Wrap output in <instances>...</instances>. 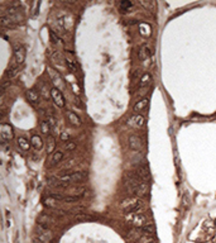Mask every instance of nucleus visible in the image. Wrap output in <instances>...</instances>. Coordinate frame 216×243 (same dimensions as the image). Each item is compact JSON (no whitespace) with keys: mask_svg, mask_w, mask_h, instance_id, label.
<instances>
[{"mask_svg":"<svg viewBox=\"0 0 216 243\" xmlns=\"http://www.w3.org/2000/svg\"><path fill=\"white\" fill-rule=\"evenodd\" d=\"M48 124L51 125V128H53L54 127V124H56V120H54V118H48Z\"/></svg>","mask_w":216,"mask_h":243,"instance_id":"nucleus-31","label":"nucleus"},{"mask_svg":"<svg viewBox=\"0 0 216 243\" xmlns=\"http://www.w3.org/2000/svg\"><path fill=\"white\" fill-rule=\"evenodd\" d=\"M81 196H74V195H64L63 198V201L66 203H77L78 200H80Z\"/></svg>","mask_w":216,"mask_h":243,"instance_id":"nucleus-25","label":"nucleus"},{"mask_svg":"<svg viewBox=\"0 0 216 243\" xmlns=\"http://www.w3.org/2000/svg\"><path fill=\"white\" fill-rule=\"evenodd\" d=\"M37 237L39 238V239H42L43 242H49L52 239V234H51V232H49L48 229H46L44 227H41V229L37 232Z\"/></svg>","mask_w":216,"mask_h":243,"instance_id":"nucleus-11","label":"nucleus"},{"mask_svg":"<svg viewBox=\"0 0 216 243\" xmlns=\"http://www.w3.org/2000/svg\"><path fill=\"white\" fill-rule=\"evenodd\" d=\"M188 203H190L188 194H185V196H183V205H185V206H188Z\"/></svg>","mask_w":216,"mask_h":243,"instance_id":"nucleus-30","label":"nucleus"},{"mask_svg":"<svg viewBox=\"0 0 216 243\" xmlns=\"http://www.w3.org/2000/svg\"><path fill=\"white\" fill-rule=\"evenodd\" d=\"M147 223V217L142 213H134L133 217H132V224L136 228H140L144 227Z\"/></svg>","mask_w":216,"mask_h":243,"instance_id":"nucleus-6","label":"nucleus"},{"mask_svg":"<svg viewBox=\"0 0 216 243\" xmlns=\"http://www.w3.org/2000/svg\"><path fill=\"white\" fill-rule=\"evenodd\" d=\"M51 129H52V128H51V125L48 124L47 120H42V122H41V132H42L43 134L47 135L49 132H51Z\"/></svg>","mask_w":216,"mask_h":243,"instance_id":"nucleus-24","label":"nucleus"},{"mask_svg":"<svg viewBox=\"0 0 216 243\" xmlns=\"http://www.w3.org/2000/svg\"><path fill=\"white\" fill-rule=\"evenodd\" d=\"M133 6V3H130V2H121V4H120V10L121 12H126L128 9H130Z\"/></svg>","mask_w":216,"mask_h":243,"instance_id":"nucleus-27","label":"nucleus"},{"mask_svg":"<svg viewBox=\"0 0 216 243\" xmlns=\"http://www.w3.org/2000/svg\"><path fill=\"white\" fill-rule=\"evenodd\" d=\"M150 82H152V76H150L149 74H144L140 80H139V84H138V89H144L150 85Z\"/></svg>","mask_w":216,"mask_h":243,"instance_id":"nucleus-15","label":"nucleus"},{"mask_svg":"<svg viewBox=\"0 0 216 243\" xmlns=\"http://www.w3.org/2000/svg\"><path fill=\"white\" fill-rule=\"evenodd\" d=\"M129 147L133 151H139L142 148V139L138 137V135H130L129 137Z\"/></svg>","mask_w":216,"mask_h":243,"instance_id":"nucleus-9","label":"nucleus"},{"mask_svg":"<svg viewBox=\"0 0 216 243\" xmlns=\"http://www.w3.org/2000/svg\"><path fill=\"white\" fill-rule=\"evenodd\" d=\"M51 96H52L53 103L58 106V108H63L64 106V98H63L62 91H60L57 88H52L51 89Z\"/></svg>","mask_w":216,"mask_h":243,"instance_id":"nucleus-4","label":"nucleus"},{"mask_svg":"<svg viewBox=\"0 0 216 243\" xmlns=\"http://www.w3.org/2000/svg\"><path fill=\"white\" fill-rule=\"evenodd\" d=\"M154 239L152 235H148V234H140L138 238L135 239V243H153Z\"/></svg>","mask_w":216,"mask_h":243,"instance_id":"nucleus-16","label":"nucleus"},{"mask_svg":"<svg viewBox=\"0 0 216 243\" xmlns=\"http://www.w3.org/2000/svg\"><path fill=\"white\" fill-rule=\"evenodd\" d=\"M120 206H121V209H123V211L125 214H134L143 206V203L140 201L139 199L128 198V199H125V200L121 201Z\"/></svg>","mask_w":216,"mask_h":243,"instance_id":"nucleus-2","label":"nucleus"},{"mask_svg":"<svg viewBox=\"0 0 216 243\" xmlns=\"http://www.w3.org/2000/svg\"><path fill=\"white\" fill-rule=\"evenodd\" d=\"M129 123L134 127H136V128H142V127H144V124H146V119H144V117L140 115V114H136V115H133L130 119H129Z\"/></svg>","mask_w":216,"mask_h":243,"instance_id":"nucleus-10","label":"nucleus"},{"mask_svg":"<svg viewBox=\"0 0 216 243\" xmlns=\"http://www.w3.org/2000/svg\"><path fill=\"white\" fill-rule=\"evenodd\" d=\"M150 56H152V49H150V47H149V46L144 45V46H143V47L140 48L139 53H138V57H139V60H140V61H144V60L149 58Z\"/></svg>","mask_w":216,"mask_h":243,"instance_id":"nucleus-13","label":"nucleus"},{"mask_svg":"<svg viewBox=\"0 0 216 243\" xmlns=\"http://www.w3.org/2000/svg\"><path fill=\"white\" fill-rule=\"evenodd\" d=\"M63 158V152L61 151H56L53 155H52V158H51V165L54 166L57 165L58 162H61V160Z\"/></svg>","mask_w":216,"mask_h":243,"instance_id":"nucleus-18","label":"nucleus"},{"mask_svg":"<svg viewBox=\"0 0 216 243\" xmlns=\"http://www.w3.org/2000/svg\"><path fill=\"white\" fill-rule=\"evenodd\" d=\"M61 139H62V141H64V142L70 141V139H68V134H66V133H62V134H61Z\"/></svg>","mask_w":216,"mask_h":243,"instance_id":"nucleus-34","label":"nucleus"},{"mask_svg":"<svg viewBox=\"0 0 216 243\" xmlns=\"http://www.w3.org/2000/svg\"><path fill=\"white\" fill-rule=\"evenodd\" d=\"M66 118H67V122H68V123L72 124V125H75V127H80V125L82 124L81 118L78 117L75 112H67Z\"/></svg>","mask_w":216,"mask_h":243,"instance_id":"nucleus-8","label":"nucleus"},{"mask_svg":"<svg viewBox=\"0 0 216 243\" xmlns=\"http://www.w3.org/2000/svg\"><path fill=\"white\" fill-rule=\"evenodd\" d=\"M147 106H148V99H143L134 105V110L135 112H143Z\"/></svg>","mask_w":216,"mask_h":243,"instance_id":"nucleus-20","label":"nucleus"},{"mask_svg":"<svg viewBox=\"0 0 216 243\" xmlns=\"http://www.w3.org/2000/svg\"><path fill=\"white\" fill-rule=\"evenodd\" d=\"M18 146L23 149V151H28V149H29V146H31V142H28V139L24 137H19L18 138Z\"/></svg>","mask_w":216,"mask_h":243,"instance_id":"nucleus-19","label":"nucleus"},{"mask_svg":"<svg viewBox=\"0 0 216 243\" xmlns=\"http://www.w3.org/2000/svg\"><path fill=\"white\" fill-rule=\"evenodd\" d=\"M148 190H149V186L147 182H139L138 185L134 186L133 192L136 196H146L148 194Z\"/></svg>","mask_w":216,"mask_h":243,"instance_id":"nucleus-7","label":"nucleus"},{"mask_svg":"<svg viewBox=\"0 0 216 243\" xmlns=\"http://www.w3.org/2000/svg\"><path fill=\"white\" fill-rule=\"evenodd\" d=\"M56 180V185L58 188H63L66 185L70 184H78V182H82L87 178V172L85 171H76V172H64L60 176H56L53 177Z\"/></svg>","mask_w":216,"mask_h":243,"instance_id":"nucleus-1","label":"nucleus"},{"mask_svg":"<svg viewBox=\"0 0 216 243\" xmlns=\"http://www.w3.org/2000/svg\"><path fill=\"white\" fill-rule=\"evenodd\" d=\"M32 243H46V242H43V241L39 239L38 237H33V238H32Z\"/></svg>","mask_w":216,"mask_h":243,"instance_id":"nucleus-32","label":"nucleus"},{"mask_svg":"<svg viewBox=\"0 0 216 243\" xmlns=\"http://www.w3.org/2000/svg\"><path fill=\"white\" fill-rule=\"evenodd\" d=\"M76 148V143L72 141H67L64 142V151H74Z\"/></svg>","mask_w":216,"mask_h":243,"instance_id":"nucleus-26","label":"nucleus"},{"mask_svg":"<svg viewBox=\"0 0 216 243\" xmlns=\"http://www.w3.org/2000/svg\"><path fill=\"white\" fill-rule=\"evenodd\" d=\"M135 174L139 176L140 180H146V178H148V176H149V170H148L147 166H143V167H140L138 171H136Z\"/></svg>","mask_w":216,"mask_h":243,"instance_id":"nucleus-17","label":"nucleus"},{"mask_svg":"<svg viewBox=\"0 0 216 243\" xmlns=\"http://www.w3.org/2000/svg\"><path fill=\"white\" fill-rule=\"evenodd\" d=\"M0 135H2V139L4 142L11 141L14 138V132H13V127L8 123H3L2 128H0Z\"/></svg>","mask_w":216,"mask_h":243,"instance_id":"nucleus-3","label":"nucleus"},{"mask_svg":"<svg viewBox=\"0 0 216 243\" xmlns=\"http://www.w3.org/2000/svg\"><path fill=\"white\" fill-rule=\"evenodd\" d=\"M75 104L78 106V108H82V103H81V100L78 98H75Z\"/></svg>","mask_w":216,"mask_h":243,"instance_id":"nucleus-33","label":"nucleus"},{"mask_svg":"<svg viewBox=\"0 0 216 243\" xmlns=\"http://www.w3.org/2000/svg\"><path fill=\"white\" fill-rule=\"evenodd\" d=\"M39 6H41V3H39V2H35V3L33 4V9H32V15H33V17H37V15H38Z\"/></svg>","mask_w":216,"mask_h":243,"instance_id":"nucleus-28","label":"nucleus"},{"mask_svg":"<svg viewBox=\"0 0 216 243\" xmlns=\"http://www.w3.org/2000/svg\"><path fill=\"white\" fill-rule=\"evenodd\" d=\"M19 70H20V67L19 66H14V67H10L8 71H6V77H9V78H13V77H15L18 74H19Z\"/></svg>","mask_w":216,"mask_h":243,"instance_id":"nucleus-23","label":"nucleus"},{"mask_svg":"<svg viewBox=\"0 0 216 243\" xmlns=\"http://www.w3.org/2000/svg\"><path fill=\"white\" fill-rule=\"evenodd\" d=\"M66 63H67L68 68L71 70V72H74V74L77 72V66H76V62H75L74 58H70V57L67 56V57H66Z\"/></svg>","mask_w":216,"mask_h":243,"instance_id":"nucleus-22","label":"nucleus"},{"mask_svg":"<svg viewBox=\"0 0 216 243\" xmlns=\"http://www.w3.org/2000/svg\"><path fill=\"white\" fill-rule=\"evenodd\" d=\"M31 145L33 146L34 149H37V151H41V149L43 148V146H44V143H43V139L41 138V135H37V134H33L32 135Z\"/></svg>","mask_w":216,"mask_h":243,"instance_id":"nucleus-12","label":"nucleus"},{"mask_svg":"<svg viewBox=\"0 0 216 243\" xmlns=\"http://www.w3.org/2000/svg\"><path fill=\"white\" fill-rule=\"evenodd\" d=\"M54 147H56V141L53 135H49L48 139H47V152L51 153L54 151Z\"/></svg>","mask_w":216,"mask_h":243,"instance_id":"nucleus-21","label":"nucleus"},{"mask_svg":"<svg viewBox=\"0 0 216 243\" xmlns=\"http://www.w3.org/2000/svg\"><path fill=\"white\" fill-rule=\"evenodd\" d=\"M25 98H27L28 102L32 103V104H38L39 103V95L37 94V91H34V90H28L25 92Z\"/></svg>","mask_w":216,"mask_h":243,"instance_id":"nucleus-14","label":"nucleus"},{"mask_svg":"<svg viewBox=\"0 0 216 243\" xmlns=\"http://www.w3.org/2000/svg\"><path fill=\"white\" fill-rule=\"evenodd\" d=\"M25 48L23 46H15V49H14V60H15L17 65H21L25 61Z\"/></svg>","mask_w":216,"mask_h":243,"instance_id":"nucleus-5","label":"nucleus"},{"mask_svg":"<svg viewBox=\"0 0 216 243\" xmlns=\"http://www.w3.org/2000/svg\"><path fill=\"white\" fill-rule=\"evenodd\" d=\"M49 38L52 39L53 43H57V42H58V37H57V35L54 34V32H52V31H49Z\"/></svg>","mask_w":216,"mask_h":243,"instance_id":"nucleus-29","label":"nucleus"}]
</instances>
